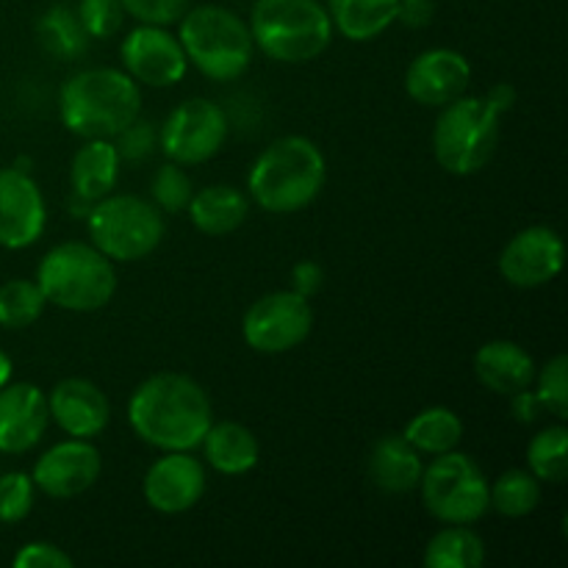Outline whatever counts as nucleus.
<instances>
[{
    "label": "nucleus",
    "mask_w": 568,
    "mask_h": 568,
    "mask_svg": "<svg viewBox=\"0 0 568 568\" xmlns=\"http://www.w3.org/2000/svg\"><path fill=\"white\" fill-rule=\"evenodd\" d=\"M37 286L48 305L72 314H94L116 294L114 261L105 258L92 242H61L39 261Z\"/></svg>",
    "instance_id": "39448f33"
},
{
    "label": "nucleus",
    "mask_w": 568,
    "mask_h": 568,
    "mask_svg": "<svg viewBox=\"0 0 568 568\" xmlns=\"http://www.w3.org/2000/svg\"><path fill=\"white\" fill-rule=\"evenodd\" d=\"M436 17V0H399L397 3V22L405 28H427Z\"/></svg>",
    "instance_id": "ea45409f"
},
{
    "label": "nucleus",
    "mask_w": 568,
    "mask_h": 568,
    "mask_svg": "<svg viewBox=\"0 0 568 568\" xmlns=\"http://www.w3.org/2000/svg\"><path fill=\"white\" fill-rule=\"evenodd\" d=\"M325 286V270L316 261H300L292 270V292L303 294L305 300L316 297Z\"/></svg>",
    "instance_id": "58836bf2"
},
{
    "label": "nucleus",
    "mask_w": 568,
    "mask_h": 568,
    "mask_svg": "<svg viewBox=\"0 0 568 568\" xmlns=\"http://www.w3.org/2000/svg\"><path fill=\"white\" fill-rule=\"evenodd\" d=\"M536 361L521 344L508 338H494L486 342L475 353V375L488 392L514 397L516 392H525L536 381Z\"/></svg>",
    "instance_id": "aec40b11"
},
{
    "label": "nucleus",
    "mask_w": 568,
    "mask_h": 568,
    "mask_svg": "<svg viewBox=\"0 0 568 568\" xmlns=\"http://www.w3.org/2000/svg\"><path fill=\"white\" fill-rule=\"evenodd\" d=\"M11 372H14V366H11V358L6 353H0V386H6V383L11 381Z\"/></svg>",
    "instance_id": "37998d69"
},
{
    "label": "nucleus",
    "mask_w": 568,
    "mask_h": 568,
    "mask_svg": "<svg viewBox=\"0 0 568 568\" xmlns=\"http://www.w3.org/2000/svg\"><path fill=\"white\" fill-rule=\"evenodd\" d=\"M50 422L70 438H98L111 422L109 397L87 377H67L48 394Z\"/></svg>",
    "instance_id": "6ab92c4d"
},
{
    "label": "nucleus",
    "mask_w": 568,
    "mask_h": 568,
    "mask_svg": "<svg viewBox=\"0 0 568 568\" xmlns=\"http://www.w3.org/2000/svg\"><path fill=\"white\" fill-rule=\"evenodd\" d=\"M536 397L541 403V408H547L549 414L558 422H566L568 416V358L564 353L555 355L552 361H547L544 369L536 372Z\"/></svg>",
    "instance_id": "473e14b6"
},
{
    "label": "nucleus",
    "mask_w": 568,
    "mask_h": 568,
    "mask_svg": "<svg viewBox=\"0 0 568 568\" xmlns=\"http://www.w3.org/2000/svg\"><path fill=\"white\" fill-rule=\"evenodd\" d=\"M125 14H131L136 22L144 26H175L192 0H120Z\"/></svg>",
    "instance_id": "e433bc0d"
},
{
    "label": "nucleus",
    "mask_w": 568,
    "mask_h": 568,
    "mask_svg": "<svg viewBox=\"0 0 568 568\" xmlns=\"http://www.w3.org/2000/svg\"><path fill=\"white\" fill-rule=\"evenodd\" d=\"M14 166L22 172H31V159H26V155H22V159L14 161Z\"/></svg>",
    "instance_id": "c03bdc74"
},
{
    "label": "nucleus",
    "mask_w": 568,
    "mask_h": 568,
    "mask_svg": "<svg viewBox=\"0 0 568 568\" xmlns=\"http://www.w3.org/2000/svg\"><path fill=\"white\" fill-rule=\"evenodd\" d=\"M227 133L231 120L220 103L209 98H189L161 122L159 150L172 164H205L225 148Z\"/></svg>",
    "instance_id": "9d476101"
},
{
    "label": "nucleus",
    "mask_w": 568,
    "mask_h": 568,
    "mask_svg": "<svg viewBox=\"0 0 568 568\" xmlns=\"http://www.w3.org/2000/svg\"><path fill=\"white\" fill-rule=\"evenodd\" d=\"M103 471V455L89 438H67L42 453L33 464L31 480L53 499H72L87 494Z\"/></svg>",
    "instance_id": "ddd939ff"
},
{
    "label": "nucleus",
    "mask_w": 568,
    "mask_h": 568,
    "mask_svg": "<svg viewBox=\"0 0 568 568\" xmlns=\"http://www.w3.org/2000/svg\"><path fill=\"white\" fill-rule=\"evenodd\" d=\"M89 239L114 264H136L164 242V214L153 200L136 194H105L87 214Z\"/></svg>",
    "instance_id": "6e6552de"
},
{
    "label": "nucleus",
    "mask_w": 568,
    "mask_h": 568,
    "mask_svg": "<svg viewBox=\"0 0 568 568\" xmlns=\"http://www.w3.org/2000/svg\"><path fill=\"white\" fill-rule=\"evenodd\" d=\"M111 142L120 150L122 161H144L155 153L159 148V128L155 122L142 120V114L131 122L128 128H122Z\"/></svg>",
    "instance_id": "c9c22d12"
},
{
    "label": "nucleus",
    "mask_w": 568,
    "mask_h": 568,
    "mask_svg": "<svg viewBox=\"0 0 568 568\" xmlns=\"http://www.w3.org/2000/svg\"><path fill=\"white\" fill-rule=\"evenodd\" d=\"M37 37L39 44L48 50L53 59L61 61H75L87 53L89 48V33L83 31L81 20H78L75 9L70 6H50L37 22Z\"/></svg>",
    "instance_id": "cd10ccee"
},
{
    "label": "nucleus",
    "mask_w": 568,
    "mask_h": 568,
    "mask_svg": "<svg viewBox=\"0 0 568 568\" xmlns=\"http://www.w3.org/2000/svg\"><path fill=\"white\" fill-rule=\"evenodd\" d=\"M403 436L408 438L410 447L419 455H444L458 449L460 438H464V422L453 408L444 405H433V408L419 410L414 419L405 425Z\"/></svg>",
    "instance_id": "a878e982"
},
{
    "label": "nucleus",
    "mask_w": 568,
    "mask_h": 568,
    "mask_svg": "<svg viewBox=\"0 0 568 568\" xmlns=\"http://www.w3.org/2000/svg\"><path fill=\"white\" fill-rule=\"evenodd\" d=\"M50 425L48 394L33 383L0 386V453H31Z\"/></svg>",
    "instance_id": "a211bd4d"
},
{
    "label": "nucleus",
    "mask_w": 568,
    "mask_h": 568,
    "mask_svg": "<svg viewBox=\"0 0 568 568\" xmlns=\"http://www.w3.org/2000/svg\"><path fill=\"white\" fill-rule=\"evenodd\" d=\"M422 505L442 525H475L488 514V480L475 458L444 453L422 469Z\"/></svg>",
    "instance_id": "1a4fd4ad"
},
{
    "label": "nucleus",
    "mask_w": 568,
    "mask_h": 568,
    "mask_svg": "<svg viewBox=\"0 0 568 568\" xmlns=\"http://www.w3.org/2000/svg\"><path fill=\"white\" fill-rule=\"evenodd\" d=\"M14 568H72L75 560L50 541H31L14 555Z\"/></svg>",
    "instance_id": "4c0bfd02"
},
{
    "label": "nucleus",
    "mask_w": 568,
    "mask_h": 568,
    "mask_svg": "<svg viewBox=\"0 0 568 568\" xmlns=\"http://www.w3.org/2000/svg\"><path fill=\"white\" fill-rule=\"evenodd\" d=\"M120 166V150L111 139H83L70 164L72 194L87 203H98L116 189Z\"/></svg>",
    "instance_id": "412c9836"
},
{
    "label": "nucleus",
    "mask_w": 568,
    "mask_h": 568,
    "mask_svg": "<svg viewBox=\"0 0 568 568\" xmlns=\"http://www.w3.org/2000/svg\"><path fill=\"white\" fill-rule=\"evenodd\" d=\"M527 469L541 483L560 486L568 475V430L552 425L538 430L527 444Z\"/></svg>",
    "instance_id": "c756f323"
},
{
    "label": "nucleus",
    "mask_w": 568,
    "mask_h": 568,
    "mask_svg": "<svg viewBox=\"0 0 568 568\" xmlns=\"http://www.w3.org/2000/svg\"><path fill=\"white\" fill-rule=\"evenodd\" d=\"M178 42L189 64L211 81H236L253 64L255 42L250 26L225 6H189L178 20Z\"/></svg>",
    "instance_id": "20e7f679"
},
{
    "label": "nucleus",
    "mask_w": 568,
    "mask_h": 568,
    "mask_svg": "<svg viewBox=\"0 0 568 568\" xmlns=\"http://www.w3.org/2000/svg\"><path fill=\"white\" fill-rule=\"evenodd\" d=\"M128 422L139 442L161 453H192L214 425V405L189 375L159 372L133 388Z\"/></svg>",
    "instance_id": "f257e3e1"
},
{
    "label": "nucleus",
    "mask_w": 568,
    "mask_h": 568,
    "mask_svg": "<svg viewBox=\"0 0 568 568\" xmlns=\"http://www.w3.org/2000/svg\"><path fill=\"white\" fill-rule=\"evenodd\" d=\"M471 83V64L453 48H430L416 55L405 70V92L425 109H444L466 94Z\"/></svg>",
    "instance_id": "dca6fc26"
},
{
    "label": "nucleus",
    "mask_w": 568,
    "mask_h": 568,
    "mask_svg": "<svg viewBox=\"0 0 568 568\" xmlns=\"http://www.w3.org/2000/svg\"><path fill=\"white\" fill-rule=\"evenodd\" d=\"M48 308L42 288L37 281H26V277H14L0 286V327L6 331H22L31 327L39 316Z\"/></svg>",
    "instance_id": "7c9ffc66"
},
{
    "label": "nucleus",
    "mask_w": 568,
    "mask_h": 568,
    "mask_svg": "<svg viewBox=\"0 0 568 568\" xmlns=\"http://www.w3.org/2000/svg\"><path fill=\"white\" fill-rule=\"evenodd\" d=\"M205 464L227 477L247 475L258 466L261 444L250 427L239 422H214L200 442Z\"/></svg>",
    "instance_id": "5701e85b"
},
{
    "label": "nucleus",
    "mask_w": 568,
    "mask_h": 568,
    "mask_svg": "<svg viewBox=\"0 0 568 568\" xmlns=\"http://www.w3.org/2000/svg\"><path fill=\"white\" fill-rule=\"evenodd\" d=\"M314 331L311 303L297 292H272L255 300L242 320V336L250 349L264 355L292 353Z\"/></svg>",
    "instance_id": "9b49d317"
},
{
    "label": "nucleus",
    "mask_w": 568,
    "mask_h": 568,
    "mask_svg": "<svg viewBox=\"0 0 568 568\" xmlns=\"http://www.w3.org/2000/svg\"><path fill=\"white\" fill-rule=\"evenodd\" d=\"M48 205L31 172L17 166L0 170V247L26 250L42 239Z\"/></svg>",
    "instance_id": "4468645a"
},
{
    "label": "nucleus",
    "mask_w": 568,
    "mask_h": 568,
    "mask_svg": "<svg viewBox=\"0 0 568 568\" xmlns=\"http://www.w3.org/2000/svg\"><path fill=\"white\" fill-rule=\"evenodd\" d=\"M399 0H327L333 31L349 42H372L397 22Z\"/></svg>",
    "instance_id": "393cba45"
},
{
    "label": "nucleus",
    "mask_w": 568,
    "mask_h": 568,
    "mask_svg": "<svg viewBox=\"0 0 568 568\" xmlns=\"http://www.w3.org/2000/svg\"><path fill=\"white\" fill-rule=\"evenodd\" d=\"M186 214L192 225L205 236H227L244 225L250 214V200L244 197L242 189L216 183V186H205L192 194Z\"/></svg>",
    "instance_id": "b1692460"
},
{
    "label": "nucleus",
    "mask_w": 568,
    "mask_h": 568,
    "mask_svg": "<svg viewBox=\"0 0 568 568\" xmlns=\"http://www.w3.org/2000/svg\"><path fill=\"white\" fill-rule=\"evenodd\" d=\"M33 497H37V486H33L31 475L26 471L0 475V525H17V521L28 519V514L33 510Z\"/></svg>",
    "instance_id": "72a5a7b5"
},
{
    "label": "nucleus",
    "mask_w": 568,
    "mask_h": 568,
    "mask_svg": "<svg viewBox=\"0 0 568 568\" xmlns=\"http://www.w3.org/2000/svg\"><path fill=\"white\" fill-rule=\"evenodd\" d=\"M499 120L503 114L488 103L486 94H460L458 100L444 105L433 128V155L442 170L458 178L480 172L499 148Z\"/></svg>",
    "instance_id": "0eeeda50"
},
{
    "label": "nucleus",
    "mask_w": 568,
    "mask_h": 568,
    "mask_svg": "<svg viewBox=\"0 0 568 568\" xmlns=\"http://www.w3.org/2000/svg\"><path fill=\"white\" fill-rule=\"evenodd\" d=\"M422 455L410 447L403 433H388L377 438L369 453V477L381 491L408 494L422 480Z\"/></svg>",
    "instance_id": "4be33fe9"
},
{
    "label": "nucleus",
    "mask_w": 568,
    "mask_h": 568,
    "mask_svg": "<svg viewBox=\"0 0 568 568\" xmlns=\"http://www.w3.org/2000/svg\"><path fill=\"white\" fill-rule=\"evenodd\" d=\"M75 14L89 39L114 37L125 20V9H122L120 0H81Z\"/></svg>",
    "instance_id": "f704fd0d"
},
{
    "label": "nucleus",
    "mask_w": 568,
    "mask_h": 568,
    "mask_svg": "<svg viewBox=\"0 0 568 568\" xmlns=\"http://www.w3.org/2000/svg\"><path fill=\"white\" fill-rule=\"evenodd\" d=\"M192 194V178L186 175L181 164H172L170 161V164L155 170L153 183H150V197H153V205L161 214H183Z\"/></svg>",
    "instance_id": "2f4dec72"
},
{
    "label": "nucleus",
    "mask_w": 568,
    "mask_h": 568,
    "mask_svg": "<svg viewBox=\"0 0 568 568\" xmlns=\"http://www.w3.org/2000/svg\"><path fill=\"white\" fill-rule=\"evenodd\" d=\"M566 247L558 231L532 225L516 233L499 253V272L516 288H538L552 283L564 270Z\"/></svg>",
    "instance_id": "2eb2a0df"
},
{
    "label": "nucleus",
    "mask_w": 568,
    "mask_h": 568,
    "mask_svg": "<svg viewBox=\"0 0 568 568\" xmlns=\"http://www.w3.org/2000/svg\"><path fill=\"white\" fill-rule=\"evenodd\" d=\"M247 26L255 48L281 64L320 59L336 33L320 0H255Z\"/></svg>",
    "instance_id": "423d86ee"
},
{
    "label": "nucleus",
    "mask_w": 568,
    "mask_h": 568,
    "mask_svg": "<svg viewBox=\"0 0 568 568\" xmlns=\"http://www.w3.org/2000/svg\"><path fill=\"white\" fill-rule=\"evenodd\" d=\"M510 408H514V419L521 422V425H530V422L538 419V410H541V403H538L536 392L525 388V392H516L510 397Z\"/></svg>",
    "instance_id": "a19ab883"
},
{
    "label": "nucleus",
    "mask_w": 568,
    "mask_h": 568,
    "mask_svg": "<svg viewBox=\"0 0 568 568\" xmlns=\"http://www.w3.org/2000/svg\"><path fill=\"white\" fill-rule=\"evenodd\" d=\"M142 494L159 514H186L205 494V466L192 453H164L144 475Z\"/></svg>",
    "instance_id": "f3484780"
},
{
    "label": "nucleus",
    "mask_w": 568,
    "mask_h": 568,
    "mask_svg": "<svg viewBox=\"0 0 568 568\" xmlns=\"http://www.w3.org/2000/svg\"><path fill=\"white\" fill-rule=\"evenodd\" d=\"M486 564V544L469 525H447L427 541V568H480Z\"/></svg>",
    "instance_id": "bb28decb"
},
{
    "label": "nucleus",
    "mask_w": 568,
    "mask_h": 568,
    "mask_svg": "<svg viewBox=\"0 0 568 568\" xmlns=\"http://www.w3.org/2000/svg\"><path fill=\"white\" fill-rule=\"evenodd\" d=\"M541 503V480L530 469H508L488 483V508L505 519H525Z\"/></svg>",
    "instance_id": "c85d7f7f"
},
{
    "label": "nucleus",
    "mask_w": 568,
    "mask_h": 568,
    "mask_svg": "<svg viewBox=\"0 0 568 568\" xmlns=\"http://www.w3.org/2000/svg\"><path fill=\"white\" fill-rule=\"evenodd\" d=\"M122 70L150 89L175 87L186 78L189 61L183 53L178 33H170L164 26H144L139 22L120 44Z\"/></svg>",
    "instance_id": "f8f14e48"
},
{
    "label": "nucleus",
    "mask_w": 568,
    "mask_h": 568,
    "mask_svg": "<svg viewBox=\"0 0 568 568\" xmlns=\"http://www.w3.org/2000/svg\"><path fill=\"white\" fill-rule=\"evenodd\" d=\"M486 98H488V103L499 111V114H508L516 103V89L510 87V83L503 81V83H497V87L488 89Z\"/></svg>",
    "instance_id": "79ce46f5"
},
{
    "label": "nucleus",
    "mask_w": 568,
    "mask_h": 568,
    "mask_svg": "<svg viewBox=\"0 0 568 568\" xmlns=\"http://www.w3.org/2000/svg\"><path fill=\"white\" fill-rule=\"evenodd\" d=\"M142 114V87L116 67H92L64 81L61 125L78 139H114Z\"/></svg>",
    "instance_id": "f03ea898"
},
{
    "label": "nucleus",
    "mask_w": 568,
    "mask_h": 568,
    "mask_svg": "<svg viewBox=\"0 0 568 568\" xmlns=\"http://www.w3.org/2000/svg\"><path fill=\"white\" fill-rule=\"evenodd\" d=\"M327 181V161L308 136L275 139L253 161L247 192L270 214H297L308 209Z\"/></svg>",
    "instance_id": "7ed1b4c3"
}]
</instances>
